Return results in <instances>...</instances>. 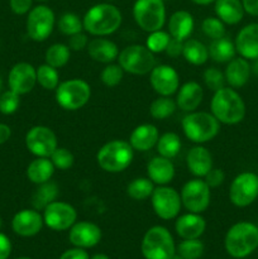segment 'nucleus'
Listing matches in <instances>:
<instances>
[{
    "label": "nucleus",
    "instance_id": "nucleus-49",
    "mask_svg": "<svg viewBox=\"0 0 258 259\" xmlns=\"http://www.w3.org/2000/svg\"><path fill=\"white\" fill-rule=\"evenodd\" d=\"M33 0H9L10 9L14 14L24 15L32 9Z\"/></svg>",
    "mask_w": 258,
    "mask_h": 259
},
{
    "label": "nucleus",
    "instance_id": "nucleus-37",
    "mask_svg": "<svg viewBox=\"0 0 258 259\" xmlns=\"http://www.w3.org/2000/svg\"><path fill=\"white\" fill-rule=\"evenodd\" d=\"M176 108V101L174 99H171L169 96H159L156 100L152 101L151 106H149V114L152 118L157 119V120H163V119L171 116Z\"/></svg>",
    "mask_w": 258,
    "mask_h": 259
},
{
    "label": "nucleus",
    "instance_id": "nucleus-16",
    "mask_svg": "<svg viewBox=\"0 0 258 259\" xmlns=\"http://www.w3.org/2000/svg\"><path fill=\"white\" fill-rule=\"evenodd\" d=\"M149 82L159 96H171L179 90L180 76L172 66L158 65L149 72Z\"/></svg>",
    "mask_w": 258,
    "mask_h": 259
},
{
    "label": "nucleus",
    "instance_id": "nucleus-44",
    "mask_svg": "<svg viewBox=\"0 0 258 259\" xmlns=\"http://www.w3.org/2000/svg\"><path fill=\"white\" fill-rule=\"evenodd\" d=\"M50 158L55 168L61 169V171L71 168L73 166V162H75V157L71 153V151H68L67 148H63V147H57L56 151L51 154Z\"/></svg>",
    "mask_w": 258,
    "mask_h": 259
},
{
    "label": "nucleus",
    "instance_id": "nucleus-31",
    "mask_svg": "<svg viewBox=\"0 0 258 259\" xmlns=\"http://www.w3.org/2000/svg\"><path fill=\"white\" fill-rule=\"evenodd\" d=\"M207 48H209V57L219 63L232 61L234 58L235 52H237L234 42L225 35L222 38H218V39H212Z\"/></svg>",
    "mask_w": 258,
    "mask_h": 259
},
{
    "label": "nucleus",
    "instance_id": "nucleus-23",
    "mask_svg": "<svg viewBox=\"0 0 258 259\" xmlns=\"http://www.w3.org/2000/svg\"><path fill=\"white\" fill-rule=\"evenodd\" d=\"M204 96L201 85L196 81H189L179 89L176 96V105L181 110L191 113L200 106Z\"/></svg>",
    "mask_w": 258,
    "mask_h": 259
},
{
    "label": "nucleus",
    "instance_id": "nucleus-48",
    "mask_svg": "<svg viewBox=\"0 0 258 259\" xmlns=\"http://www.w3.org/2000/svg\"><path fill=\"white\" fill-rule=\"evenodd\" d=\"M89 45V39H88V35L85 33L80 32V33H76V34L70 35V39H68V48L71 51H82L88 47Z\"/></svg>",
    "mask_w": 258,
    "mask_h": 259
},
{
    "label": "nucleus",
    "instance_id": "nucleus-41",
    "mask_svg": "<svg viewBox=\"0 0 258 259\" xmlns=\"http://www.w3.org/2000/svg\"><path fill=\"white\" fill-rule=\"evenodd\" d=\"M169 39H171V35H169V33L164 32V30H162V29L154 30V32L149 33L148 38H147L146 47L153 53L164 52L167 48V46H168Z\"/></svg>",
    "mask_w": 258,
    "mask_h": 259
},
{
    "label": "nucleus",
    "instance_id": "nucleus-13",
    "mask_svg": "<svg viewBox=\"0 0 258 259\" xmlns=\"http://www.w3.org/2000/svg\"><path fill=\"white\" fill-rule=\"evenodd\" d=\"M152 207L157 217L162 220H171L177 218L181 210V196L174 187L164 186L154 187L151 195Z\"/></svg>",
    "mask_w": 258,
    "mask_h": 259
},
{
    "label": "nucleus",
    "instance_id": "nucleus-57",
    "mask_svg": "<svg viewBox=\"0 0 258 259\" xmlns=\"http://www.w3.org/2000/svg\"><path fill=\"white\" fill-rule=\"evenodd\" d=\"M90 259H110V258H109L106 254H104V253H98V254H94Z\"/></svg>",
    "mask_w": 258,
    "mask_h": 259
},
{
    "label": "nucleus",
    "instance_id": "nucleus-18",
    "mask_svg": "<svg viewBox=\"0 0 258 259\" xmlns=\"http://www.w3.org/2000/svg\"><path fill=\"white\" fill-rule=\"evenodd\" d=\"M43 224V215H40L38 210L24 209L13 217L12 229L19 237L29 238L37 235L42 230Z\"/></svg>",
    "mask_w": 258,
    "mask_h": 259
},
{
    "label": "nucleus",
    "instance_id": "nucleus-60",
    "mask_svg": "<svg viewBox=\"0 0 258 259\" xmlns=\"http://www.w3.org/2000/svg\"><path fill=\"white\" fill-rule=\"evenodd\" d=\"M2 227H3V220L2 218H0V229H2Z\"/></svg>",
    "mask_w": 258,
    "mask_h": 259
},
{
    "label": "nucleus",
    "instance_id": "nucleus-7",
    "mask_svg": "<svg viewBox=\"0 0 258 259\" xmlns=\"http://www.w3.org/2000/svg\"><path fill=\"white\" fill-rule=\"evenodd\" d=\"M55 98L58 105L68 111L83 108L91 98V88L82 78L63 81L56 89Z\"/></svg>",
    "mask_w": 258,
    "mask_h": 259
},
{
    "label": "nucleus",
    "instance_id": "nucleus-52",
    "mask_svg": "<svg viewBox=\"0 0 258 259\" xmlns=\"http://www.w3.org/2000/svg\"><path fill=\"white\" fill-rule=\"evenodd\" d=\"M12 253V242L9 238L0 232V259H8Z\"/></svg>",
    "mask_w": 258,
    "mask_h": 259
},
{
    "label": "nucleus",
    "instance_id": "nucleus-5",
    "mask_svg": "<svg viewBox=\"0 0 258 259\" xmlns=\"http://www.w3.org/2000/svg\"><path fill=\"white\" fill-rule=\"evenodd\" d=\"M181 125L186 138L196 144L211 141L220 131L219 120L206 111H191L182 119Z\"/></svg>",
    "mask_w": 258,
    "mask_h": 259
},
{
    "label": "nucleus",
    "instance_id": "nucleus-34",
    "mask_svg": "<svg viewBox=\"0 0 258 259\" xmlns=\"http://www.w3.org/2000/svg\"><path fill=\"white\" fill-rule=\"evenodd\" d=\"M181 146V139H180L179 134L174 133V132H167V133L162 134L156 144L159 156L169 159L179 154Z\"/></svg>",
    "mask_w": 258,
    "mask_h": 259
},
{
    "label": "nucleus",
    "instance_id": "nucleus-9",
    "mask_svg": "<svg viewBox=\"0 0 258 259\" xmlns=\"http://www.w3.org/2000/svg\"><path fill=\"white\" fill-rule=\"evenodd\" d=\"M119 66L132 75H147L156 66L154 53L146 46L132 45L123 48L118 56Z\"/></svg>",
    "mask_w": 258,
    "mask_h": 259
},
{
    "label": "nucleus",
    "instance_id": "nucleus-55",
    "mask_svg": "<svg viewBox=\"0 0 258 259\" xmlns=\"http://www.w3.org/2000/svg\"><path fill=\"white\" fill-rule=\"evenodd\" d=\"M250 70H252V72L254 73V75L258 76V57L253 60L252 66H250Z\"/></svg>",
    "mask_w": 258,
    "mask_h": 259
},
{
    "label": "nucleus",
    "instance_id": "nucleus-40",
    "mask_svg": "<svg viewBox=\"0 0 258 259\" xmlns=\"http://www.w3.org/2000/svg\"><path fill=\"white\" fill-rule=\"evenodd\" d=\"M204 253V244L199 239H184L177 247L182 259H199Z\"/></svg>",
    "mask_w": 258,
    "mask_h": 259
},
{
    "label": "nucleus",
    "instance_id": "nucleus-38",
    "mask_svg": "<svg viewBox=\"0 0 258 259\" xmlns=\"http://www.w3.org/2000/svg\"><path fill=\"white\" fill-rule=\"evenodd\" d=\"M37 83L45 90H56L60 85V73L57 68L43 63L37 68Z\"/></svg>",
    "mask_w": 258,
    "mask_h": 259
},
{
    "label": "nucleus",
    "instance_id": "nucleus-14",
    "mask_svg": "<svg viewBox=\"0 0 258 259\" xmlns=\"http://www.w3.org/2000/svg\"><path fill=\"white\" fill-rule=\"evenodd\" d=\"M76 220H77V211L68 202L55 200L43 209V222L55 232L70 229Z\"/></svg>",
    "mask_w": 258,
    "mask_h": 259
},
{
    "label": "nucleus",
    "instance_id": "nucleus-42",
    "mask_svg": "<svg viewBox=\"0 0 258 259\" xmlns=\"http://www.w3.org/2000/svg\"><path fill=\"white\" fill-rule=\"evenodd\" d=\"M124 76V70L119 65L108 63L100 73V80L108 88H115L121 82Z\"/></svg>",
    "mask_w": 258,
    "mask_h": 259
},
{
    "label": "nucleus",
    "instance_id": "nucleus-63",
    "mask_svg": "<svg viewBox=\"0 0 258 259\" xmlns=\"http://www.w3.org/2000/svg\"><path fill=\"white\" fill-rule=\"evenodd\" d=\"M108 2H114V0H108Z\"/></svg>",
    "mask_w": 258,
    "mask_h": 259
},
{
    "label": "nucleus",
    "instance_id": "nucleus-36",
    "mask_svg": "<svg viewBox=\"0 0 258 259\" xmlns=\"http://www.w3.org/2000/svg\"><path fill=\"white\" fill-rule=\"evenodd\" d=\"M70 57L71 50L67 45H63V43H55V45L50 46L45 55L46 63L55 68H60L67 65Z\"/></svg>",
    "mask_w": 258,
    "mask_h": 259
},
{
    "label": "nucleus",
    "instance_id": "nucleus-12",
    "mask_svg": "<svg viewBox=\"0 0 258 259\" xmlns=\"http://www.w3.org/2000/svg\"><path fill=\"white\" fill-rule=\"evenodd\" d=\"M180 196H181L182 205L186 207V210H189L190 212L201 214L209 207L211 191L204 180L196 177L184 185Z\"/></svg>",
    "mask_w": 258,
    "mask_h": 259
},
{
    "label": "nucleus",
    "instance_id": "nucleus-62",
    "mask_svg": "<svg viewBox=\"0 0 258 259\" xmlns=\"http://www.w3.org/2000/svg\"><path fill=\"white\" fill-rule=\"evenodd\" d=\"M38 2H48V0H38Z\"/></svg>",
    "mask_w": 258,
    "mask_h": 259
},
{
    "label": "nucleus",
    "instance_id": "nucleus-32",
    "mask_svg": "<svg viewBox=\"0 0 258 259\" xmlns=\"http://www.w3.org/2000/svg\"><path fill=\"white\" fill-rule=\"evenodd\" d=\"M182 56L191 65L201 66L209 60V48L200 40L189 38L184 42Z\"/></svg>",
    "mask_w": 258,
    "mask_h": 259
},
{
    "label": "nucleus",
    "instance_id": "nucleus-30",
    "mask_svg": "<svg viewBox=\"0 0 258 259\" xmlns=\"http://www.w3.org/2000/svg\"><path fill=\"white\" fill-rule=\"evenodd\" d=\"M55 166L48 157H37L27 167V177L35 185L45 184L52 179L55 174Z\"/></svg>",
    "mask_w": 258,
    "mask_h": 259
},
{
    "label": "nucleus",
    "instance_id": "nucleus-39",
    "mask_svg": "<svg viewBox=\"0 0 258 259\" xmlns=\"http://www.w3.org/2000/svg\"><path fill=\"white\" fill-rule=\"evenodd\" d=\"M57 25L60 32L62 33V34L67 35V37L76 34V33L82 32L83 29V24L81 18L78 17L77 14H75V13L70 12L61 15L60 19H58Z\"/></svg>",
    "mask_w": 258,
    "mask_h": 259
},
{
    "label": "nucleus",
    "instance_id": "nucleus-29",
    "mask_svg": "<svg viewBox=\"0 0 258 259\" xmlns=\"http://www.w3.org/2000/svg\"><path fill=\"white\" fill-rule=\"evenodd\" d=\"M215 14L224 24L235 25L243 19L242 0H215Z\"/></svg>",
    "mask_w": 258,
    "mask_h": 259
},
{
    "label": "nucleus",
    "instance_id": "nucleus-61",
    "mask_svg": "<svg viewBox=\"0 0 258 259\" xmlns=\"http://www.w3.org/2000/svg\"><path fill=\"white\" fill-rule=\"evenodd\" d=\"M17 259H32V258H28V257H20V258H17Z\"/></svg>",
    "mask_w": 258,
    "mask_h": 259
},
{
    "label": "nucleus",
    "instance_id": "nucleus-6",
    "mask_svg": "<svg viewBox=\"0 0 258 259\" xmlns=\"http://www.w3.org/2000/svg\"><path fill=\"white\" fill-rule=\"evenodd\" d=\"M141 250L146 259H172L176 253V247L169 230L156 225L146 232L142 239Z\"/></svg>",
    "mask_w": 258,
    "mask_h": 259
},
{
    "label": "nucleus",
    "instance_id": "nucleus-8",
    "mask_svg": "<svg viewBox=\"0 0 258 259\" xmlns=\"http://www.w3.org/2000/svg\"><path fill=\"white\" fill-rule=\"evenodd\" d=\"M133 18L137 25L144 32L162 29L166 23V5L163 0H136Z\"/></svg>",
    "mask_w": 258,
    "mask_h": 259
},
{
    "label": "nucleus",
    "instance_id": "nucleus-56",
    "mask_svg": "<svg viewBox=\"0 0 258 259\" xmlns=\"http://www.w3.org/2000/svg\"><path fill=\"white\" fill-rule=\"evenodd\" d=\"M191 2L197 5H209L211 4V3H214L215 0H191Z\"/></svg>",
    "mask_w": 258,
    "mask_h": 259
},
{
    "label": "nucleus",
    "instance_id": "nucleus-51",
    "mask_svg": "<svg viewBox=\"0 0 258 259\" xmlns=\"http://www.w3.org/2000/svg\"><path fill=\"white\" fill-rule=\"evenodd\" d=\"M60 259H90L89 258L88 252L82 248H72V249H67L66 252L62 253Z\"/></svg>",
    "mask_w": 258,
    "mask_h": 259
},
{
    "label": "nucleus",
    "instance_id": "nucleus-15",
    "mask_svg": "<svg viewBox=\"0 0 258 259\" xmlns=\"http://www.w3.org/2000/svg\"><path fill=\"white\" fill-rule=\"evenodd\" d=\"M27 149L35 157H48L58 147L55 132L46 125L32 126L25 134Z\"/></svg>",
    "mask_w": 258,
    "mask_h": 259
},
{
    "label": "nucleus",
    "instance_id": "nucleus-17",
    "mask_svg": "<svg viewBox=\"0 0 258 259\" xmlns=\"http://www.w3.org/2000/svg\"><path fill=\"white\" fill-rule=\"evenodd\" d=\"M37 83V68L28 62L15 63L8 75L9 89L18 95H25L34 89Z\"/></svg>",
    "mask_w": 258,
    "mask_h": 259
},
{
    "label": "nucleus",
    "instance_id": "nucleus-10",
    "mask_svg": "<svg viewBox=\"0 0 258 259\" xmlns=\"http://www.w3.org/2000/svg\"><path fill=\"white\" fill-rule=\"evenodd\" d=\"M56 17L53 10L47 5H37L28 13L27 34L34 42H43L53 32Z\"/></svg>",
    "mask_w": 258,
    "mask_h": 259
},
{
    "label": "nucleus",
    "instance_id": "nucleus-43",
    "mask_svg": "<svg viewBox=\"0 0 258 259\" xmlns=\"http://www.w3.org/2000/svg\"><path fill=\"white\" fill-rule=\"evenodd\" d=\"M201 29L206 37L218 39L225 35V25L218 17H207L202 20Z\"/></svg>",
    "mask_w": 258,
    "mask_h": 259
},
{
    "label": "nucleus",
    "instance_id": "nucleus-58",
    "mask_svg": "<svg viewBox=\"0 0 258 259\" xmlns=\"http://www.w3.org/2000/svg\"><path fill=\"white\" fill-rule=\"evenodd\" d=\"M172 259H182V258H181V255L177 254V253H175V255L172 257Z\"/></svg>",
    "mask_w": 258,
    "mask_h": 259
},
{
    "label": "nucleus",
    "instance_id": "nucleus-1",
    "mask_svg": "<svg viewBox=\"0 0 258 259\" xmlns=\"http://www.w3.org/2000/svg\"><path fill=\"white\" fill-rule=\"evenodd\" d=\"M121 13L110 3H100L91 7L82 18L83 29L96 37L115 33L121 25Z\"/></svg>",
    "mask_w": 258,
    "mask_h": 259
},
{
    "label": "nucleus",
    "instance_id": "nucleus-45",
    "mask_svg": "<svg viewBox=\"0 0 258 259\" xmlns=\"http://www.w3.org/2000/svg\"><path fill=\"white\" fill-rule=\"evenodd\" d=\"M20 105V95L12 91L9 89L8 91L0 95V113L4 115H12L19 109Z\"/></svg>",
    "mask_w": 258,
    "mask_h": 259
},
{
    "label": "nucleus",
    "instance_id": "nucleus-24",
    "mask_svg": "<svg viewBox=\"0 0 258 259\" xmlns=\"http://www.w3.org/2000/svg\"><path fill=\"white\" fill-rule=\"evenodd\" d=\"M186 164L189 171L195 177L206 176L207 172L212 168V156L205 147L195 146L189 151L186 157Z\"/></svg>",
    "mask_w": 258,
    "mask_h": 259
},
{
    "label": "nucleus",
    "instance_id": "nucleus-28",
    "mask_svg": "<svg viewBox=\"0 0 258 259\" xmlns=\"http://www.w3.org/2000/svg\"><path fill=\"white\" fill-rule=\"evenodd\" d=\"M250 65L248 60L243 57L233 58L228 62L227 68H225V81L230 85V88H242L248 82L250 77Z\"/></svg>",
    "mask_w": 258,
    "mask_h": 259
},
{
    "label": "nucleus",
    "instance_id": "nucleus-21",
    "mask_svg": "<svg viewBox=\"0 0 258 259\" xmlns=\"http://www.w3.org/2000/svg\"><path fill=\"white\" fill-rule=\"evenodd\" d=\"M175 229L182 239H199L206 229V222L200 214L189 212L177 218Z\"/></svg>",
    "mask_w": 258,
    "mask_h": 259
},
{
    "label": "nucleus",
    "instance_id": "nucleus-35",
    "mask_svg": "<svg viewBox=\"0 0 258 259\" xmlns=\"http://www.w3.org/2000/svg\"><path fill=\"white\" fill-rule=\"evenodd\" d=\"M154 184L148 177H138L131 181L126 186V194L131 199L136 201H143V200L151 197L153 194Z\"/></svg>",
    "mask_w": 258,
    "mask_h": 259
},
{
    "label": "nucleus",
    "instance_id": "nucleus-25",
    "mask_svg": "<svg viewBox=\"0 0 258 259\" xmlns=\"http://www.w3.org/2000/svg\"><path fill=\"white\" fill-rule=\"evenodd\" d=\"M89 56L93 58L94 61L100 63H111L113 61L118 60L119 56V48L113 40L106 39V38L98 37L94 38L89 42L88 47Z\"/></svg>",
    "mask_w": 258,
    "mask_h": 259
},
{
    "label": "nucleus",
    "instance_id": "nucleus-47",
    "mask_svg": "<svg viewBox=\"0 0 258 259\" xmlns=\"http://www.w3.org/2000/svg\"><path fill=\"white\" fill-rule=\"evenodd\" d=\"M225 180V174L223 169L220 168H211L206 174V176L204 177V181L206 182L207 186L210 189H215V187H219L220 185L224 182Z\"/></svg>",
    "mask_w": 258,
    "mask_h": 259
},
{
    "label": "nucleus",
    "instance_id": "nucleus-4",
    "mask_svg": "<svg viewBox=\"0 0 258 259\" xmlns=\"http://www.w3.org/2000/svg\"><path fill=\"white\" fill-rule=\"evenodd\" d=\"M258 247V228L249 222L233 225L225 235V249L233 258H245Z\"/></svg>",
    "mask_w": 258,
    "mask_h": 259
},
{
    "label": "nucleus",
    "instance_id": "nucleus-50",
    "mask_svg": "<svg viewBox=\"0 0 258 259\" xmlns=\"http://www.w3.org/2000/svg\"><path fill=\"white\" fill-rule=\"evenodd\" d=\"M184 42L185 40L176 39V38H172L169 39L168 46H167L166 51L164 52L167 53V56L172 58H177L180 56H182V48H184Z\"/></svg>",
    "mask_w": 258,
    "mask_h": 259
},
{
    "label": "nucleus",
    "instance_id": "nucleus-3",
    "mask_svg": "<svg viewBox=\"0 0 258 259\" xmlns=\"http://www.w3.org/2000/svg\"><path fill=\"white\" fill-rule=\"evenodd\" d=\"M133 157L134 149L129 142L114 139L99 149L96 161L103 171L109 174H119L131 166Z\"/></svg>",
    "mask_w": 258,
    "mask_h": 259
},
{
    "label": "nucleus",
    "instance_id": "nucleus-54",
    "mask_svg": "<svg viewBox=\"0 0 258 259\" xmlns=\"http://www.w3.org/2000/svg\"><path fill=\"white\" fill-rule=\"evenodd\" d=\"M12 137V129L9 125L4 123H0V144L7 143Z\"/></svg>",
    "mask_w": 258,
    "mask_h": 259
},
{
    "label": "nucleus",
    "instance_id": "nucleus-33",
    "mask_svg": "<svg viewBox=\"0 0 258 259\" xmlns=\"http://www.w3.org/2000/svg\"><path fill=\"white\" fill-rule=\"evenodd\" d=\"M58 196V186L52 182L50 181L45 182V184H40L38 185L37 190L34 191L32 196V206L33 209L35 210H43L48 204L55 201Z\"/></svg>",
    "mask_w": 258,
    "mask_h": 259
},
{
    "label": "nucleus",
    "instance_id": "nucleus-26",
    "mask_svg": "<svg viewBox=\"0 0 258 259\" xmlns=\"http://www.w3.org/2000/svg\"><path fill=\"white\" fill-rule=\"evenodd\" d=\"M159 138L158 129L153 124H141L132 132L129 143L134 151L147 152L153 148Z\"/></svg>",
    "mask_w": 258,
    "mask_h": 259
},
{
    "label": "nucleus",
    "instance_id": "nucleus-53",
    "mask_svg": "<svg viewBox=\"0 0 258 259\" xmlns=\"http://www.w3.org/2000/svg\"><path fill=\"white\" fill-rule=\"evenodd\" d=\"M244 12L253 17H258V0H242Z\"/></svg>",
    "mask_w": 258,
    "mask_h": 259
},
{
    "label": "nucleus",
    "instance_id": "nucleus-59",
    "mask_svg": "<svg viewBox=\"0 0 258 259\" xmlns=\"http://www.w3.org/2000/svg\"><path fill=\"white\" fill-rule=\"evenodd\" d=\"M2 88H3V80H2V76H0V91H2Z\"/></svg>",
    "mask_w": 258,
    "mask_h": 259
},
{
    "label": "nucleus",
    "instance_id": "nucleus-22",
    "mask_svg": "<svg viewBox=\"0 0 258 259\" xmlns=\"http://www.w3.org/2000/svg\"><path fill=\"white\" fill-rule=\"evenodd\" d=\"M148 179L158 186L168 185L175 177V166L172 161L166 157H153L147 164Z\"/></svg>",
    "mask_w": 258,
    "mask_h": 259
},
{
    "label": "nucleus",
    "instance_id": "nucleus-2",
    "mask_svg": "<svg viewBox=\"0 0 258 259\" xmlns=\"http://www.w3.org/2000/svg\"><path fill=\"white\" fill-rule=\"evenodd\" d=\"M211 114L219 123L234 125L240 123L245 116V104L242 96L230 88H222L212 95Z\"/></svg>",
    "mask_w": 258,
    "mask_h": 259
},
{
    "label": "nucleus",
    "instance_id": "nucleus-46",
    "mask_svg": "<svg viewBox=\"0 0 258 259\" xmlns=\"http://www.w3.org/2000/svg\"><path fill=\"white\" fill-rule=\"evenodd\" d=\"M204 82L206 85V88L211 91H218L222 88H224V83L227 82L225 81L224 73L220 70H218L217 67H209L204 71Z\"/></svg>",
    "mask_w": 258,
    "mask_h": 259
},
{
    "label": "nucleus",
    "instance_id": "nucleus-20",
    "mask_svg": "<svg viewBox=\"0 0 258 259\" xmlns=\"http://www.w3.org/2000/svg\"><path fill=\"white\" fill-rule=\"evenodd\" d=\"M235 50L240 57L245 60H254L258 57V23L245 25L235 38Z\"/></svg>",
    "mask_w": 258,
    "mask_h": 259
},
{
    "label": "nucleus",
    "instance_id": "nucleus-27",
    "mask_svg": "<svg viewBox=\"0 0 258 259\" xmlns=\"http://www.w3.org/2000/svg\"><path fill=\"white\" fill-rule=\"evenodd\" d=\"M195 22L191 13L186 10H177L169 17L168 33L172 38L186 40L194 32Z\"/></svg>",
    "mask_w": 258,
    "mask_h": 259
},
{
    "label": "nucleus",
    "instance_id": "nucleus-11",
    "mask_svg": "<svg viewBox=\"0 0 258 259\" xmlns=\"http://www.w3.org/2000/svg\"><path fill=\"white\" fill-rule=\"evenodd\" d=\"M258 197V175L254 172H242L232 181L229 187V200L234 206L247 207Z\"/></svg>",
    "mask_w": 258,
    "mask_h": 259
},
{
    "label": "nucleus",
    "instance_id": "nucleus-19",
    "mask_svg": "<svg viewBox=\"0 0 258 259\" xmlns=\"http://www.w3.org/2000/svg\"><path fill=\"white\" fill-rule=\"evenodd\" d=\"M68 239L77 248H93L101 240V229L91 222H76L70 228Z\"/></svg>",
    "mask_w": 258,
    "mask_h": 259
}]
</instances>
